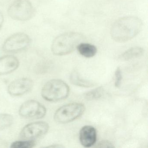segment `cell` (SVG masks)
Listing matches in <instances>:
<instances>
[{
  "instance_id": "9",
  "label": "cell",
  "mask_w": 148,
  "mask_h": 148,
  "mask_svg": "<svg viewBox=\"0 0 148 148\" xmlns=\"http://www.w3.org/2000/svg\"><path fill=\"white\" fill-rule=\"evenodd\" d=\"M34 86L32 79L23 77L12 81L8 86V92L12 96L18 97L29 92Z\"/></svg>"
},
{
  "instance_id": "17",
  "label": "cell",
  "mask_w": 148,
  "mask_h": 148,
  "mask_svg": "<svg viewBox=\"0 0 148 148\" xmlns=\"http://www.w3.org/2000/svg\"><path fill=\"white\" fill-rule=\"evenodd\" d=\"M36 143L34 140H19L14 142L11 144L10 147L12 148H32L34 147Z\"/></svg>"
},
{
  "instance_id": "21",
  "label": "cell",
  "mask_w": 148,
  "mask_h": 148,
  "mask_svg": "<svg viewBox=\"0 0 148 148\" xmlns=\"http://www.w3.org/2000/svg\"><path fill=\"white\" fill-rule=\"evenodd\" d=\"M48 147H51V148H64V146L60 145H50Z\"/></svg>"
},
{
  "instance_id": "2",
  "label": "cell",
  "mask_w": 148,
  "mask_h": 148,
  "mask_svg": "<svg viewBox=\"0 0 148 148\" xmlns=\"http://www.w3.org/2000/svg\"><path fill=\"white\" fill-rule=\"evenodd\" d=\"M84 39L83 34L76 32H67L57 36L52 42V52L57 56H64L73 52Z\"/></svg>"
},
{
  "instance_id": "15",
  "label": "cell",
  "mask_w": 148,
  "mask_h": 148,
  "mask_svg": "<svg viewBox=\"0 0 148 148\" xmlns=\"http://www.w3.org/2000/svg\"><path fill=\"white\" fill-rule=\"evenodd\" d=\"M14 117L11 114L0 113V131L10 127L14 123Z\"/></svg>"
},
{
  "instance_id": "20",
  "label": "cell",
  "mask_w": 148,
  "mask_h": 148,
  "mask_svg": "<svg viewBox=\"0 0 148 148\" xmlns=\"http://www.w3.org/2000/svg\"><path fill=\"white\" fill-rule=\"evenodd\" d=\"M4 17L3 14L1 12V11H0V29L2 27L4 23Z\"/></svg>"
},
{
  "instance_id": "19",
  "label": "cell",
  "mask_w": 148,
  "mask_h": 148,
  "mask_svg": "<svg viewBox=\"0 0 148 148\" xmlns=\"http://www.w3.org/2000/svg\"><path fill=\"white\" fill-rule=\"evenodd\" d=\"M96 147H97V148H114L115 147L110 141L103 140L99 141L96 145Z\"/></svg>"
},
{
  "instance_id": "16",
  "label": "cell",
  "mask_w": 148,
  "mask_h": 148,
  "mask_svg": "<svg viewBox=\"0 0 148 148\" xmlns=\"http://www.w3.org/2000/svg\"><path fill=\"white\" fill-rule=\"evenodd\" d=\"M103 93V87L99 86L85 93L84 97L88 100H96L100 98Z\"/></svg>"
},
{
  "instance_id": "5",
  "label": "cell",
  "mask_w": 148,
  "mask_h": 148,
  "mask_svg": "<svg viewBox=\"0 0 148 148\" xmlns=\"http://www.w3.org/2000/svg\"><path fill=\"white\" fill-rule=\"evenodd\" d=\"M85 110V107L81 103H73L65 105L56 110L54 119L60 124L72 122L81 116Z\"/></svg>"
},
{
  "instance_id": "14",
  "label": "cell",
  "mask_w": 148,
  "mask_h": 148,
  "mask_svg": "<svg viewBox=\"0 0 148 148\" xmlns=\"http://www.w3.org/2000/svg\"><path fill=\"white\" fill-rule=\"evenodd\" d=\"M70 79L72 84L77 86L89 88L93 87L95 86V84L91 81L82 78L76 71L71 73L70 75Z\"/></svg>"
},
{
  "instance_id": "4",
  "label": "cell",
  "mask_w": 148,
  "mask_h": 148,
  "mask_svg": "<svg viewBox=\"0 0 148 148\" xmlns=\"http://www.w3.org/2000/svg\"><path fill=\"white\" fill-rule=\"evenodd\" d=\"M8 13L13 19L25 21L34 17L36 10L29 0H15L8 8Z\"/></svg>"
},
{
  "instance_id": "8",
  "label": "cell",
  "mask_w": 148,
  "mask_h": 148,
  "mask_svg": "<svg viewBox=\"0 0 148 148\" xmlns=\"http://www.w3.org/2000/svg\"><path fill=\"white\" fill-rule=\"evenodd\" d=\"M49 129L47 123L44 121H37L25 125L20 133L22 139L34 140L45 135Z\"/></svg>"
},
{
  "instance_id": "7",
  "label": "cell",
  "mask_w": 148,
  "mask_h": 148,
  "mask_svg": "<svg viewBox=\"0 0 148 148\" xmlns=\"http://www.w3.org/2000/svg\"><path fill=\"white\" fill-rule=\"evenodd\" d=\"M47 110L42 104L31 99L23 103L20 107L19 114L21 116L27 119H40L46 114Z\"/></svg>"
},
{
  "instance_id": "11",
  "label": "cell",
  "mask_w": 148,
  "mask_h": 148,
  "mask_svg": "<svg viewBox=\"0 0 148 148\" xmlns=\"http://www.w3.org/2000/svg\"><path fill=\"white\" fill-rule=\"evenodd\" d=\"M20 62L13 55H6L0 58V75L12 73L18 68Z\"/></svg>"
},
{
  "instance_id": "3",
  "label": "cell",
  "mask_w": 148,
  "mask_h": 148,
  "mask_svg": "<svg viewBox=\"0 0 148 148\" xmlns=\"http://www.w3.org/2000/svg\"><path fill=\"white\" fill-rule=\"evenodd\" d=\"M70 88L63 80L53 79L47 82L41 90L42 97L48 102H55L65 99L69 96Z\"/></svg>"
},
{
  "instance_id": "10",
  "label": "cell",
  "mask_w": 148,
  "mask_h": 148,
  "mask_svg": "<svg viewBox=\"0 0 148 148\" xmlns=\"http://www.w3.org/2000/svg\"><path fill=\"white\" fill-rule=\"evenodd\" d=\"M79 138L80 143L84 147H92L95 144L97 141L96 129L91 125L84 126L79 131Z\"/></svg>"
},
{
  "instance_id": "6",
  "label": "cell",
  "mask_w": 148,
  "mask_h": 148,
  "mask_svg": "<svg viewBox=\"0 0 148 148\" xmlns=\"http://www.w3.org/2000/svg\"><path fill=\"white\" fill-rule=\"evenodd\" d=\"M31 43V39L24 33L14 34L8 37L4 42L3 50L8 53L18 52L26 49Z\"/></svg>"
},
{
  "instance_id": "12",
  "label": "cell",
  "mask_w": 148,
  "mask_h": 148,
  "mask_svg": "<svg viewBox=\"0 0 148 148\" xmlns=\"http://www.w3.org/2000/svg\"><path fill=\"white\" fill-rule=\"evenodd\" d=\"M80 55L86 58H91L97 54V50L95 46L89 43H80L77 47Z\"/></svg>"
},
{
  "instance_id": "1",
  "label": "cell",
  "mask_w": 148,
  "mask_h": 148,
  "mask_svg": "<svg viewBox=\"0 0 148 148\" xmlns=\"http://www.w3.org/2000/svg\"><path fill=\"white\" fill-rule=\"evenodd\" d=\"M142 20L135 16H126L119 19L112 25L110 34L112 39L119 43L127 42L142 31Z\"/></svg>"
},
{
  "instance_id": "18",
  "label": "cell",
  "mask_w": 148,
  "mask_h": 148,
  "mask_svg": "<svg viewBox=\"0 0 148 148\" xmlns=\"http://www.w3.org/2000/svg\"><path fill=\"white\" fill-rule=\"evenodd\" d=\"M115 86L116 87H119L122 82V73L120 67H117L115 73Z\"/></svg>"
},
{
  "instance_id": "13",
  "label": "cell",
  "mask_w": 148,
  "mask_h": 148,
  "mask_svg": "<svg viewBox=\"0 0 148 148\" xmlns=\"http://www.w3.org/2000/svg\"><path fill=\"white\" fill-rule=\"evenodd\" d=\"M143 48L139 47H132L119 56V59L122 61H129L141 57L144 53Z\"/></svg>"
}]
</instances>
